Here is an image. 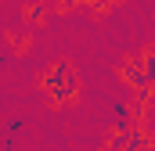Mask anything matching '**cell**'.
<instances>
[{"instance_id":"cell-1","label":"cell","mask_w":155,"mask_h":151,"mask_svg":"<svg viewBox=\"0 0 155 151\" xmlns=\"http://www.w3.org/2000/svg\"><path fill=\"white\" fill-rule=\"evenodd\" d=\"M43 86H47V94H51V101H54V104H69V101L79 94V76L72 72V65H69V61H58V65L47 72Z\"/></svg>"},{"instance_id":"cell-2","label":"cell","mask_w":155,"mask_h":151,"mask_svg":"<svg viewBox=\"0 0 155 151\" xmlns=\"http://www.w3.org/2000/svg\"><path fill=\"white\" fill-rule=\"evenodd\" d=\"M144 148V130H126V133H112V140H108V148L105 151H141Z\"/></svg>"},{"instance_id":"cell-3","label":"cell","mask_w":155,"mask_h":151,"mask_svg":"<svg viewBox=\"0 0 155 151\" xmlns=\"http://www.w3.org/2000/svg\"><path fill=\"white\" fill-rule=\"evenodd\" d=\"M126 79L137 86V90H148V83H144V65H141V58H134V61H126Z\"/></svg>"},{"instance_id":"cell-4","label":"cell","mask_w":155,"mask_h":151,"mask_svg":"<svg viewBox=\"0 0 155 151\" xmlns=\"http://www.w3.org/2000/svg\"><path fill=\"white\" fill-rule=\"evenodd\" d=\"M112 126H116V133H126V130H130V108H126V104H116V119H112Z\"/></svg>"},{"instance_id":"cell-5","label":"cell","mask_w":155,"mask_h":151,"mask_svg":"<svg viewBox=\"0 0 155 151\" xmlns=\"http://www.w3.org/2000/svg\"><path fill=\"white\" fill-rule=\"evenodd\" d=\"M141 65H144V83L155 86V50H148V54L141 58Z\"/></svg>"},{"instance_id":"cell-6","label":"cell","mask_w":155,"mask_h":151,"mask_svg":"<svg viewBox=\"0 0 155 151\" xmlns=\"http://www.w3.org/2000/svg\"><path fill=\"white\" fill-rule=\"evenodd\" d=\"M22 130H25V119H22V115H15V119H11V122H7V137H11V140H15V137H18V133H22Z\"/></svg>"},{"instance_id":"cell-7","label":"cell","mask_w":155,"mask_h":151,"mask_svg":"<svg viewBox=\"0 0 155 151\" xmlns=\"http://www.w3.org/2000/svg\"><path fill=\"white\" fill-rule=\"evenodd\" d=\"M152 94H155V86H148V90H137V97H134V104H137V108H144V104L152 101Z\"/></svg>"},{"instance_id":"cell-8","label":"cell","mask_w":155,"mask_h":151,"mask_svg":"<svg viewBox=\"0 0 155 151\" xmlns=\"http://www.w3.org/2000/svg\"><path fill=\"white\" fill-rule=\"evenodd\" d=\"M25 14H29V18H40V14H43V4H29Z\"/></svg>"},{"instance_id":"cell-9","label":"cell","mask_w":155,"mask_h":151,"mask_svg":"<svg viewBox=\"0 0 155 151\" xmlns=\"http://www.w3.org/2000/svg\"><path fill=\"white\" fill-rule=\"evenodd\" d=\"M0 151H18V144H15V140L7 137V140H4V148H0Z\"/></svg>"}]
</instances>
